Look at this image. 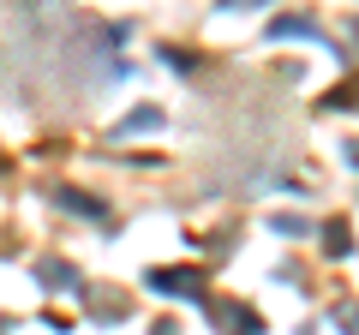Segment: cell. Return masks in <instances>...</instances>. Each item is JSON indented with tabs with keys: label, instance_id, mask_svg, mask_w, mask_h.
<instances>
[{
	"label": "cell",
	"instance_id": "cell-3",
	"mask_svg": "<svg viewBox=\"0 0 359 335\" xmlns=\"http://www.w3.org/2000/svg\"><path fill=\"white\" fill-rule=\"evenodd\" d=\"M228 6H252V0H228Z\"/></svg>",
	"mask_w": 359,
	"mask_h": 335
},
{
	"label": "cell",
	"instance_id": "cell-2",
	"mask_svg": "<svg viewBox=\"0 0 359 335\" xmlns=\"http://www.w3.org/2000/svg\"><path fill=\"white\" fill-rule=\"evenodd\" d=\"M156 287H162V294H192V287H198V270H174V275H156Z\"/></svg>",
	"mask_w": 359,
	"mask_h": 335
},
{
	"label": "cell",
	"instance_id": "cell-1",
	"mask_svg": "<svg viewBox=\"0 0 359 335\" xmlns=\"http://www.w3.org/2000/svg\"><path fill=\"white\" fill-rule=\"evenodd\" d=\"M210 317H222L233 335H257V317H252V311H240V306H210Z\"/></svg>",
	"mask_w": 359,
	"mask_h": 335
}]
</instances>
